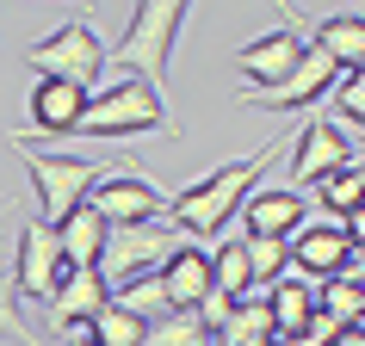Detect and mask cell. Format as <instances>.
Masks as SVG:
<instances>
[{
	"mask_svg": "<svg viewBox=\"0 0 365 346\" xmlns=\"http://www.w3.org/2000/svg\"><path fill=\"white\" fill-rule=\"evenodd\" d=\"M13 142V154L25 161V173H31V192H38V223H50L56 229L68 211H81L87 204V192H93L99 179H106V161H81V154H43L31 149V142H19V136H6Z\"/></svg>",
	"mask_w": 365,
	"mask_h": 346,
	"instance_id": "obj_4",
	"label": "cell"
},
{
	"mask_svg": "<svg viewBox=\"0 0 365 346\" xmlns=\"http://www.w3.org/2000/svg\"><path fill=\"white\" fill-rule=\"evenodd\" d=\"M112 303L118 309H130L136 322H168L173 303H168V290H161V272H143V278H124V285H112Z\"/></svg>",
	"mask_w": 365,
	"mask_h": 346,
	"instance_id": "obj_20",
	"label": "cell"
},
{
	"mask_svg": "<svg viewBox=\"0 0 365 346\" xmlns=\"http://www.w3.org/2000/svg\"><path fill=\"white\" fill-rule=\"evenodd\" d=\"M346 167H359V142L346 136V124L309 117L304 130L291 136V186H322V179H334Z\"/></svg>",
	"mask_w": 365,
	"mask_h": 346,
	"instance_id": "obj_6",
	"label": "cell"
},
{
	"mask_svg": "<svg viewBox=\"0 0 365 346\" xmlns=\"http://www.w3.org/2000/svg\"><path fill=\"white\" fill-rule=\"evenodd\" d=\"M93 340H99V346H149V322H136L130 309L106 303V309L93 315Z\"/></svg>",
	"mask_w": 365,
	"mask_h": 346,
	"instance_id": "obj_25",
	"label": "cell"
},
{
	"mask_svg": "<svg viewBox=\"0 0 365 346\" xmlns=\"http://www.w3.org/2000/svg\"><path fill=\"white\" fill-rule=\"evenodd\" d=\"M25 62L38 68V80H68V87H81V93H93L99 75H106V62H112V43L99 38L87 19H68L43 43H31Z\"/></svg>",
	"mask_w": 365,
	"mask_h": 346,
	"instance_id": "obj_5",
	"label": "cell"
},
{
	"mask_svg": "<svg viewBox=\"0 0 365 346\" xmlns=\"http://www.w3.org/2000/svg\"><path fill=\"white\" fill-rule=\"evenodd\" d=\"M173 235L161 223H136V229H112L106 235V253H99V278L106 285H124V278H143V272H161L173 260L168 248Z\"/></svg>",
	"mask_w": 365,
	"mask_h": 346,
	"instance_id": "obj_8",
	"label": "cell"
},
{
	"mask_svg": "<svg viewBox=\"0 0 365 346\" xmlns=\"http://www.w3.org/2000/svg\"><path fill=\"white\" fill-rule=\"evenodd\" d=\"M87 99L81 87H68V80H38L31 87V142L38 136H81V117H87Z\"/></svg>",
	"mask_w": 365,
	"mask_h": 346,
	"instance_id": "obj_13",
	"label": "cell"
},
{
	"mask_svg": "<svg viewBox=\"0 0 365 346\" xmlns=\"http://www.w3.org/2000/svg\"><path fill=\"white\" fill-rule=\"evenodd\" d=\"M161 290H168V303H173V309H198V303L217 290V278H211V253L198 248V241H180V248H173V260L161 266Z\"/></svg>",
	"mask_w": 365,
	"mask_h": 346,
	"instance_id": "obj_15",
	"label": "cell"
},
{
	"mask_svg": "<svg viewBox=\"0 0 365 346\" xmlns=\"http://www.w3.org/2000/svg\"><path fill=\"white\" fill-rule=\"evenodd\" d=\"M149 130H173L168 99L155 93V87H143L130 75L93 87L87 117H81V136H93V142H130V136H149Z\"/></svg>",
	"mask_w": 365,
	"mask_h": 346,
	"instance_id": "obj_3",
	"label": "cell"
},
{
	"mask_svg": "<svg viewBox=\"0 0 365 346\" xmlns=\"http://www.w3.org/2000/svg\"><path fill=\"white\" fill-rule=\"evenodd\" d=\"M0 340H19V346H43L19 315V285H13V272H0Z\"/></svg>",
	"mask_w": 365,
	"mask_h": 346,
	"instance_id": "obj_27",
	"label": "cell"
},
{
	"mask_svg": "<svg viewBox=\"0 0 365 346\" xmlns=\"http://www.w3.org/2000/svg\"><path fill=\"white\" fill-rule=\"evenodd\" d=\"M341 229H346V241H353V253H365V211H353Z\"/></svg>",
	"mask_w": 365,
	"mask_h": 346,
	"instance_id": "obj_29",
	"label": "cell"
},
{
	"mask_svg": "<svg viewBox=\"0 0 365 346\" xmlns=\"http://www.w3.org/2000/svg\"><path fill=\"white\" fill-rule=\"evenodd\" d=\"M112 303V285L99 278V272H62V285H56V297H50V327H68V322H93L99 309Z\"/></svg>",
	"mask_w": 365,
	"mask_h": 346,
	"instance_id": "obj_18",
	"label": "cell"
},
{
	"mask_svg": "<svg viewBox=\"0 0 365 346\" xmlns=\"http://www.w3.org/2000/svg\"><path fill=\"white\" fill-rule=\"evenodd\" d=\"M322 315L334 327L365 322V272H341V278H328V285H322Z\"/></svg>",
	"mask_w": 365,
	"mask_h": 346,
	"instance_id": "obj_22",
	"label": "cell"
},
{
	"mask_svg": "<svg viewBox=\"0 0 365 346\" xmlns=\"http://www.w3.org/2000/svg\"><path fill=\"white\" fill-rule=\"evenodd\" d=\"M260 297H267L272 334H304V327L322 315V285H316V278H297V272H285V278L267 285Z\"/></svg>",
	"mask_w": 365,
	"mask_h": 346,
	"instance_id": "obj_16",
	"label": "cell"
},
{
	"mask_svg": "<svg viewBox=\"0 0 365 346\" xmlns=\"http://www.w3.org/2000/svg\"><path fill=\"white\" fill-rule=\"evenodd\" d=\"M309 43L291 31V25H279V31H267V38H254L235 50V68H242V87H279V80L304 62Z\"/></svg>",
	"mask_w": 365,
	"mask_h": 346,
	"instance_id": "obj_12",
	"label": "cell"
},
{
	"mask_svg": "<svg viewBox=\"0 0 365 346\" xmlns=\"http://www.w3.org/2000/svg\"><path fill=\"white\" fill-rule=\"evenodd\" d=\"M149 346H217V340H211V327L198 322V309H173L168 322L149 327Z\"/></svg>",
	"mask_w": 365,
	"mask_h": 346,
	"instance_id": "obj_26",
	"label": "cell"
},
{
	"mask_svg": "<svg viewBox=\"0 0 365 346\" xmlns=\"http://www.w3.org/2000/svg\"><path fill=\"white\" fill-rule=\"evenodd\" d=\"M359 75H365V62H359Z\"/></svg>",
	"mask_w": 365,
	"mask_h": 346,
	"instance_id": "obj_32",
	"label": "cell"
},
{
	"mask_svg": "<svg viewBox=\"0 0 365 346\" xmlns=\"http://www.w3.org/2000/svg\"><path fill=\"white\" fill-rule=\"evenodd\" d=\"M242 248H248V272H254V290H267L285 278L291 266V241H267V235H242Z\"/></svg>",
	"mask_w": 365,
	"mask_h": 346,
	"instance_id": "obj_24",
	"label": "cell"
},
{
	"mask_svg": "<svg viewBox=\"0 0 365 346\" xmlns=\"http://www.w3.org/2000/svg\"><path fill=\"white\" fill-rule=\"evenodd\" d=\"M211 278H217V290H223L230 303H242V297L254 290V272H248V248H242V235L217 241V253H211Z\"/></svg>",
	"mask_w": 365,
	"mask_h": 346,
	"instance_id": "obj_21",
	"label": "cell"
},
{
	"mask_svg": "<svg viewBox=\"0 0 365 346\" xmlns=\"http://www.w3.org/2000/svg\"><path fill=\"white\" fill-rule=\"evenodd\" d=\"M242 235H267V241H291V235L309 223V204L304 192H267V186H254L248 204H242Z\"/></svg>",
	"mask_w": 365,
	"mask_h": 346,
	"instance_id": "obj_14",
	"label": "cell"
},
{
	"mask_svg": "<svg viewBox=\"0 0 365 346\" xmlns=\"http://www.w3.org/2000/svg\"><path fill=\"white\" fill-rule=\"evenodd\" d=\"M316 192H322L328 223H346L353 211H365V161H359V167H346V173H334V179H322Z\"/></svg>",
	"mask_w": 365,
	"mask_h": 346,
	"instance_id": "obj_23",
	"label": "cell"
},
{
	"mask_svg": "<svg viewBox=\"0 0 365 346\" xmlns=\"http://www.w3.org/2000/svg\"><path fill=\"white\" fill-rule=\"evenodd\" d=\"M328 346H365V322H353V327H334V340Z\"/></svg>",
	"mask_w": 365,
	"mask_h": 346,
	"instance_id": "obj_30",
	"label": "cell"
},
{
	"mask_svg": "<svg viewBox=\"0 0 365 346\" xmlns=\"http://www.w3.org/2000/svg\"><path fill=\"white\" fill-rule=\"evenodd\" d=\"M309 50H322L341 75H359V62H365V13H334V19H322L316 38H309Z\"/></svg>",
	"mask_w": 365,
	"mask_h": 346,
	"instance_id": "obj_19",
	"label": "cell"
},
{
	"mask_svg": "<svg viewBox=\"0 0 365 346\" xmlns=\"http://www.w3.org/2000/svg\"><path fill=\"white\" fill-rule=\"evenodd\" d=\"M81 346H99V340H81Z\"/></svg>",
	"mask_w": 365,
	"mask_h": 346,
	"instance_id": "obj_31",
	"label": "cell"
},
{
	"mask_svg": "<svg viewBox=\"0 0 365 346\" xmlns=\"http://www.w3.org/2000/svg\"><path fill=\"white\" fill-rule=\"evenodd\" d=\"M279 142H291V136H279ZM279 142H260L254 154H242V161H230V167L192 179L186 192H173L168 198V229H186V235H198V241H217V235L230 229V216L248 204V192L260 186V173L279 161Z\"/></svg>",
	"mask_w": 365,
	"mask_h": 346,
	"instance_id": "obj_1",
	"label": "cell"
},
{
	"mask_svg": "<svg viewBox=\"0 0 365 346\" xmlns=\"http://www.w3.org/2000/svg\"><path fill=\"white\" fill-rule=\"evenodd\" d=\"M353 241H346L341 223H328V216H316V223H304V229L291 235V272L297 278H316V285H328V278H341V272H353Z\"/></svg>",
	"mask_w": 365,
	"mask_h": 346,
	"instance_id": "obj_10",
	"label": "cell"
},
{
	"mask_svg": "<svg viewBox=\"0 0 365 346\" xmlns=\"http://www.w3.org/2000/svg\"><path fill=\"white\" fill-rule=\"evenodd\" d=\"M62 248H56V229L50 223H25L19 229V260H13V285H19V297H31V303H50L62 285Z\"/></svg>",
	"mask_w": 365,
	"mask_h": 346,
	"instance_id": "obj_11",
	"label": "cell"
},
{
	"mask_svg": "<svg viewBox=\"0 0 365 346\" xmlns=\"http://www.w3.org/2000/svg\"><path fill=\"white\" fill-rule=\"evenodd\" d=\"M334 80H341V68H334L322 50H304V62H297L279 87H242L235 99H242L248 112H309L322 93H334Z\"/></svg>",
	"mask_w": 365,
	"mask_h": 346,
	"instance_id": "obj_7",
	"label": "cell"
},
{
	"mask_svg": "<svg viewBox=\"0 0 365 346\" xmlns=\"http://www.w3.org/2000/svg\"><path fill=\"white\" fill-rule=\"evenodd\" d=\"M87 204H93L112 229H136V223H161V216H168V198L155 192L143 173H118V167L87 192Z\"/></svg>",
	"mask_w": 365,
	"mask_h": 346,
	"instance_id": "obj_9",
	"label": "cell"
},
{
	"mask_svg": "<svg viewBox=\"0 0 365 346\" xmlns=\"http://www.w3.org/2000/svg\"><path fill=\"white\" fill-rule=\"evenodd\" d=\"M106 235H112V223H106V216H99L93 204L68 211V216L56 223V248H62V266H68V272H99Z\"/></svg>",
	"mask_w": 365,
	"mask_h": 346,
	"instance_id": "obj_17",
	"label": "cell"
},
{
	"mask_svg": "<svg viewBox=\"0 0 365 346\" xmlns=\"http://www.w3.org/2000/svg\"><path fill=\"white\" fill-rule=\"evenodd\" d=\"M334 112H341V124H359L365 130V75H341L334 80Z\"/></svg>",
	"mask_w": 365,
	"mask_h": 346,
	"instance_id": "obj_28",
	"label": "cell"
},
{
	"mask_svg": "<svg viewBox=\"0 0 365 346\" xmlns=\"http://www.w3.org/2000/svg\"><path fill=\"white\" fill-rule=\"evenodd\" d=\"M186 0H143L130 13V31L112 43V62L124 68L130 80L155 87V93H168V75H173V38H180V25H186Z\"/></svg>",
	"mask_w": 365,
	"mask_h": 346,
	"instance_id": "obj_2",
	"label": "cell"
}]
</instances>
